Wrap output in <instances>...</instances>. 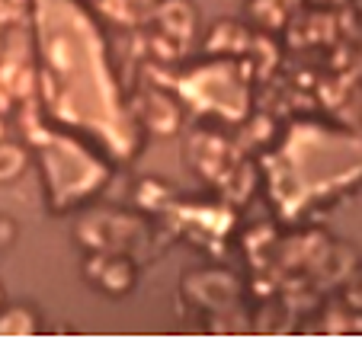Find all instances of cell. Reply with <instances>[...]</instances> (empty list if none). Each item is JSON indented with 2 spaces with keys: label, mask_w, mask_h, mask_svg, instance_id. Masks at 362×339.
<instances>
[{
  "label": "cell",
  "mask_w": 362,
  "mask_h": 339,
  "mask_svg": "<svg viewBox=\"0 0 362 339\" xmlns=\"http://www.w3.org/2000/svg\"><path fill=\"white\" fill-rule=\"evenodd\" d=\"M7 106H10V93L4 90V83H0V112H7Z\"/></svg>",
  "instance_id": "obj_10"
},
{
  "label": "cell",
  "mask_w": 362,
  "mask_h": 339,
  "mask_svg": "<svg viewBox=\"0 0 362 339\" xmlns=\"http://www.w3.org/2000/svg\"><path fill=\"white\" fill-rule=\"evenodd\" d=\"M0 138H4V119H0Z\"/></svg>",
  "instance_id": "obj_12"
},
{
  "label": "cell",
  "mask_w": 362,
  "mask_h": 339,
  "mask_svg": "<svg viewBox=\"0 0 362 339\" xmlns=\"http://www.w3.org/2000/svg\"><path fill=\"white\" fill-rule=\"evenodd\" d=\"M250 10L260 13V20L269 23V26H282L288 13V0H253Z\"/></svg>",
  "instance_id": "obj_7"
},
{
  "label": "cell",
  "mask_w": 362,
  "mask_h": 339,
  "mask_svg": "<svg viewBox=\"0 0 362 339\" xmlns=\"http://www.w3.org/2000/svg\"><path fill=\"white\" fill-rule=\"evenodd\" d=\"M154 10H158V0H103V13H110L122 26L154 20Z\"/></svg>",
  "instance_id": "obj_3"
},
{
  "label": "cell",
  "mask_w": 362,
  "mask_h": 339,
  "mask_svg": "<svg viewBox=\"0 0 362 339\" xmlns=\"http://www.w3.org/2000/svg\"><path fill=\"white\" fill-rule=\"evenodd\" d=\"M23 167H26V150H23L20 144L0 141V183L16 179L23 173Z\"/></svg>",
  "instance_id": "obj_6"
},
{
  "label": "cell",
  "mask_w": 362,
  "mask_h": 339,
  "mask_svg": "<svg viewBox=\"0 0 362 339\" xmlns=\"http://www.w3.org/2000/svg\"><path fill=\"white\" fill-rule=\"evenodd\" d=\"M154 20L160 23V32L170 35V39L177 42H186L192 35V29H196V10H192V4H186V0H164V4H158V10H154Z\"/></svg>",
  "instance_id": "obj_2"
},
{
  "label": "cell",
  "mask_w": 362,
  "mask_h": 339,
  "mask_svg": "<svg viewBox=\"0 0 362 339\" xmlns=\"http://www.w3.org/2000/svg\"><path fill=\"white\" fill-rule=\"evenodd\" d=\"M39 333V320L29 314V307H7L0 314V336H33Z\"/></svg>",
  "instance_id": "obj_4"
},
{
  "label": "cell",
  "mask_w": 362,
  "mask_h": 339,
  "mask_svg": "<svg viewBox=\"0 0 362 339\" xmlns=\"http://www.w3.org/2000/svg\"><path fill=\"white\" fill-rule=\"evenodd\" d=\"M90 263L103 269V272L90 269V278H93L103 292L122 295V292H129L132 282H135V269H132V266L125 263L122 256H116V253H100V256L90 259Z\"/></svg>",
  "instance_id": "obj_1"
},
{
  "label": "cell",
  "mask_w": 362,
  "mask_h": 339,
  "mask_svg": "<svg viewBox=\"0 0 362 339\" xmlns=\"http://www.w3.org/2000/svg\"><path fill=\"white\" fill-rule=\"evenodd\" d=\"M247 45V32H244V26H234L231 20H221L218 26H215V32L209 35V48L212 52H238V48H244Z\"/></svg>",
  "instance_id": "obj_5"
},
{
  "label": "cell",
  "mask_w": 362,
  "mask_h": 339,
  "mask_svg": "<svg viewBox=\"0 0 362 339\" xmlns=\"http://www.w3.org/2000/svg\"><path fill=\"white\" fill-rule=\"evenodd\" d=\"M349 298H353L356 304L362 307V272H359V275L353 278V282H349Z\"/></svg>",
  "instance_id": "obj_9"
},
{
  "label": "cell",
  "mask_w": 362,
  "mask_h": 339,
  "mask_svg": "<svg viewBox=\"0 0 362 339\" xmlns=\"http://www.w3.org/2000/svg\"><path fill=\"white\" fill-rule=\"evenodd\" d=\"M13 234H16V231H13V221L0 215V246L10 244V240H13Z\"/></svg>",
  "instance_id": "obj_8"
},
{
  "label": "cell",
  "mask_w": 362,
  "mask_h": 339,
  "mask_svg": "<svg viewBox=\"0 0 362 339\" xmlns=\"http://www.w3.org/2000/svg\"><path fill=\"white\" fill-rule=\"evenodd\" d=\"M7 16H10V13H7V7H4V4H0V23L7 20Z\"/></svg>",
  "instance_id": "obj_11"
}]
</instances>
